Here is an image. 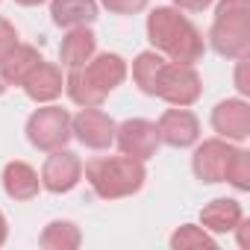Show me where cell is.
<instances>
[{
    "mask_svg": "<svg viewBox=\"0 0 250 250\" xmlns=\"http://www.w3.org/2000/svg\"><path fill=\"white\" fill-rule=\"evenodd\" d=\"M200 94H203V80L194 71V65L162 59V65L156 68V77H153L150 97H162L171 106H191L200 100Z\"/></svg>",
    "mask_w": 250,
    "mask_h": 250,
    "instance_id": "5b68a950",
    "label": "cell"
},
{
    "mask_svg": "<svg viewBox=\"0 0 250 250\" xmlns=\"http://www.w3.org/2000/svg\"><path fill=\"white\" fill-rule=\"evenodd\" d=\"M235 147L227 139H206L203 145H197L194 156H191V171L200 183H224L227 165L232 159Z\"/></svg>",
    "mask_w": 250,
    "mask_h": 250,
    "instance_id": "8fae6325",
    "label": "cell"
},
{
    "mask_svg": "<svg viewBox=\"0 0 250 250\" xmlns=\"http://www.w3.org/2000/svg\"><path fill=\"white\" fill-rule=\"evenodd\" d=\"M100 3L115 15H136L147 6V0H100Z\"/></svg>",
    "mask_w": 250,
    "mask_h": 250,
    "instance_id": "603a6c76",
    "label": "cell"
},
{
    "mask_svg": "<svg viewBox=\"0 0 250 250\" xmlns=\"http://www.w3.org/2000/svg\"><path fill=\"white\" fill-rule=\"evenodd\" d=\"M115 142H118L124 156H133L142 162L156 156V150L162 145L159 133H156V124L147 118H127L124 124H115Z\"/></svg>",
    "mask_w": 250,
    "mask_h": 250,
    "instance_id": "52a82bcc",
    "label": "cell"
},
{
    "mask_svg": "<svg viewBox=\"0 0 250 250\" xmlns=\"http://www.w3.org/2000/svg\"><path fill=\"white\" fill-rule=\"evenodd\" d=\"M24 91H27V97L30 100H36V103H50V100H56L59 94H62V88H65V80H62V71L56 68V65H50V62H39L27 77H24Z\"/></svg>",
    "mask_w": 250,
    "mask_h": 250,
    "instance_id": "4fadbf2b",
    "label": "cell"
},
{
    "mask_svg": "<svg viewBox=\"0 0 250 250\" xmlns=\"http://www.w3.org/2000/svg\"><path fill=\"white\" fill-rule=\"evenodd\" d=\"M15 3H21V6H39V3H44V0H15Z\"/></svg>",
    "mask_w": 250,
    "mask_h": 250,
    "instance_id": "f1b7e54d",
    "label": "cell"
},
{
    "mask_svg": "<svg viewBox=\"0 0 250 250\" xmlns=\"http://www.w3.org/2000/svg\"><path fill=\"white\" fill-rule=\"evenodd\" d=\"M83 177V162L77 153L59 147V150H50V156L44 159L42 165V188L53 191V194H65L71 191Z\"/></svg>",
    "mask_w": 250,
    "mask_h": 250,
    "instance_id": "30bf717a",
    "label": "cell"
},
{
    "mask_svg": "<svg viewBox=\"0 0 250 250\" xmlns=\"http://www.w3.org/2000/svg\"><path fill=\"white\" fill-rule=\"evenodd\" d=\"M42 188V177L27 162H9L3 168V191L12 200H33Z\"/></svg>",
    "mask_w": 250,
    "mask_h": 250,
    "instance_id": "e0dca14e",
    "label": "cell"
},
{
    "mask_svg": "<svg viewBox=\"0 0 250 250\" xmlns=\"http://www.w3.org/2000/svg\"><path fill=\"white\" fill-rule=\"evenodd\" d=\"M156 133H159V142L168 145V147H191L197 145L200 139V121L194 112H188L186 106H174V109H165L156 121Z\"/></svg>",
    "mask_w": 250,
    "mask_h": 250,
    "instance_id": "9c48e42d",
    "label": "cell"
},
{
    "mask_svg": "<svg viewBox=\"0 0 250 250\" xmlns=\"http://www.w3.org/2000/svg\"><path fill=\"white\" fill-rule=\"evenodd\" d=\"M147 42L153 44L156 53H165L171 62L183 65H194L206 53L200 30L186 15H180V9L171 6H156L147 15Z\"/></svg>",
    "mask_w": 250,
    "mask_h": 250,
    "instance_id": "6da1fadb",
    "label": "cell"
},
{
    "mask_svg": "<svg viewBox=\"0 0 250 250\" xmlns=\"http://www.w3.org/2000/svg\"><path fill=\"white\" fill-rule=\"evenodd\" d=\"M235 88L241 94H250V83H247V56L238 59V68H235Z\"/></svg>",
    "mask_w": 250,
    "mask_h": 250,
    "instance_id": "d4e9b609",
    "label": "cell"
},
{
    "mask_svg": "<svg viewBox=\"0 0 250 250\" xmlns=\"http://www.w3.org/2000/svg\"><path fill=\"white\" fill-rule=\"evenodd\" d=\"M124 80H127V62L118 53H100L68 74L65 91L77 106H103V100Z\"/></svg>",
    "mask_w": 250,
    "mask_h": 250,
    "instance_id": "7a4b0ae2",
    "label": "cell"
},
{
    "mask_svg": "<svg viewBox=\"0 0 250 250\" xmlns=\"http://www.w3.org/2000/svg\"><path fill=\"white\" fill-rule=\"evenodd\" d=\"M159 65H162V56H159L156 50H145V53L136 56V62H133V80H136V85H139L145 94H150L153 77H156V68H159Z\"/></svg>",
    "mask_w": 250,
    "mask_h": 250,
    "instance_id": "ffe728a7",
    "label": "cell"
},
{
    "mask_svg": "<svg viewBox=\"0 0 250 250\" xmlns=\"http://www.w3.org/2000/svg\"><path fill=\"white\" fill-rule=\"evenodd\" d=\"M50 18L56 27H88L97 18V0H50Z\"/></svg>",
    "mask_w": 250,
    "mask_h": 250,
    "instance_id": "2e32d148",
    "label": "cell"
},
{
    "mask_svg": "<svg viewBox=\"0 0 250 250\" xmlns=\"http://www.w3.org/2000/svg\"><path fill=\"white\" fill-rule=\"evenodd\" d=\"M6 235H9V227H6V218H3V212H0V247H3Z\"/></svg>",
    "mask_w": 250,
    "mask_h": 250,
    "instance_id": "83f0119b",
    "label": "cell"
},
{
    "mask_svg": "<svg viewBox=\"0 0 250 250\" xmlns=\"http://www.w3.org/2000/svg\"><path fill=\"white\" fill-rule=\"evenodd\" d=\"M85 180L97 197L121 200L136 194L145 186L147 171H145V162L133 156H97L85 165Z\"/></svg>",
    "mask_w": 250,
    "mask_h": 250,
    "instance_id": "3957f363",
    "label": "cell"
},
{
    "mask_svg": "<svg viewBox=\"0 0 250 250\" xmlns=\"http://www.w3.org/2000/svg\"><path fill=\"white\" fill-rule=\"evenodd\" d=\"M212 127L227 142H244L250 136V103L241 97L221 100L212 109Z\"/></svg>",
    "mask_w": 250,
    "mask_h": 250,
    "instance_id": "7c38bea8",
    "label": "cell"
},
{
    "mask_svg": "<svg viewBox=\"0 0 250 250\" xmlns=\"http://www.w3.org/2000/svg\"><path fill=\"white\" fill-rule=\"evenodd\" d=\"M44 56L39 53V47H33V44H15V50L0 62V71H3V77H6V83L9 85H21L24 83V77L42 62Z\"/></svg>",
    "mask_w": 250,
    "mask_h": 250,
    "instance_id": "ac0fdd59",
    "label": "cell"
},
{
    "mask_svg": "<svg viewBox=\"0 0 250 250\" xmlns=\"http://www.w3.org/2000/svg\"><path fill=\"white\" fill-rule=\"evenodd\" d=\"M241 218H244L241 203L232 197H215L212 203H206L200 209V224L209 232H232Z\"/></svg>",
    "mask_w": 250,
    "mask_h": 250,
    "instance_id": "9a60e30c",
    "label": "cell"
},
{
    "mask_svg": "<svg viewBox=\"0 0 250 250\" xmlns=\"http://www.w3.org/2000/svg\"><path fill=\"white\" fill-rule=\"evenodd\" d=\"M235 229H238V244H241V247H247V221L241 218V221L235 224Z\"/></svg>",
    "mask_w": 250,
    "mask_h": 250,
    "instance_id": "4316f807",
    "label": "cell"
},
{
    "mask_svg": "<svg viewBox=\"0 0 250 250\" xmlns=\"http://www.w3.org/2000/svg\"><path fill=\"white\" fill-rule=\"evenodd\" d=\"M174 6L180 12H203L212 6V0H174Z\"/></svg>",
    "mask_w": 250,
    "mask_h": 250,
    "instance_id": "484cf974",
    "label": "cell"
},
{
    "mask_svg": "<svg viewBox=\"0 0 250 250\" xmlns=\"http://www.w3.org/2000/svg\"><path fill=\"white\" fill-rule=\"evenodd\" d=\"M15 44H18V33H15V27H12L6 18H0V62H3V59L15 50Z\"/></svg>",
    "mask_w": 250,
    "mask_h": 250,
    "instance_id": "cb8c5ba5",
    "label": "cell"
},
{
    "mask_svg": "<svg viewBox=\"0 0 250 250\" xmlns=\"http://www.w3.org/2000/svg\"><path fill=\"white\" fill-rule=\"evenodd\" d=\"M27 139L33 147L50 153L68 145L71 139V115L62 106H42L27 118Z\"/></svg>",
    "mask_w": 250,
    "mask_h": 250,
    "instance_id": "8992f818",
    "label": "cell"
},
{
    "mask_svg": "<svg viewBox=\"0 0 250 250\" xmlns=\"http://www.w3.org/2000/svg\"><path fill=\"white\" fill-rule=\"evenodd\" d=\"M80 241H83V232L74 221H50L39 235V244L44 250H77Z\"/></svg>",
    "mask_w": 250,
    "mask_h": 250,
    "instance_id": "d6986e66",
    "label": "cell"
},
{
    "mask_svg": "<svg viewBox=\"0 0 250 250\" xmlns=\"http://www.w3.org/2000/svg\"><path fill=\"white\" fill-rule=\"evenodd\" d=\"M224 183L235 186L238 191H250V153L235 147L229 165H227V174H224Z\"/></svg>",
    "mask_w": 250,
    "mask_h": 250,
    "instance_id": "44dd1931",
    "label": "cell"
},
{
    "mask_svg": "<svg viewBox=\"0 0 250 250\" xmlns=\"http://www.w3.org/2000/svg\"><path fill=\"white\" fill-rule=\"evenodd\" d=\"M71 136L91 150H106L115 142V121L100 106H83V112L71 118Z\"/></svg>",
    "mask_w": 250,
    "mask_h": 250,
    "instance_id": "ba28073f",
    "label": "cell"
},
{
    "mask_svg": "<svg viewBox=\"0 0 250 250\" xmlns=\"http://www.w3.org/2000/svg\"><path fill=\"white\" fill-rule=\"evenodd\" d=\"M9 88V83H6V77H3V71H0V94H3Z\"/></svg>",
    "mask_w": 250,
    "mask_h": 250,
    "instance_id": "f546056e",
    "label": "cell"
},
{
    "mask_svg": "<svg viewBox=\"0 0 250 250\" xmlns=\"http://www.w3.org/2000/svg\"><path fill=\"white\" fill-rule=\"evenodd\" d=\"M171 247L174 250H186V247H215V238L194 224H183L174 235H171Z\"/></svg>",
    "mask_w": 250,
    "mask_h": 250,
    "instance_id": "7402d4cb",
    "label": "cell"
},
{
    "mask_svg": "<svg viewBox=\"0 0 250 250\" xmlns=\"http://www.w3.org/2000/svg\"><path fill=\"white\" fill-rule=\"evenodd\" d=\"M209 44L224 59H241L250 53V0H218Z\"/></svg>",
    "mask_w": 250,
    "mask_h": 250,
    "instance_id": "277c9868",
    "label": "cell"
},
{
    "mask_svg": "<svg viewBox=\"0 0 250 250\" xmlns=\"http://www.w3.org/2000/svg\"><path fill=\"white\" fill-rule=\"evenodd\" d=\"M94 50H97V36L88 27H74L59 44V59L68 71H74V68H83L94 56Z\"/></svg>",
    "mask_w": 250,
    "mask_h": 250,
    "instance_id": "5bb4252c",
    "label": "cell"
}]
</instances>
